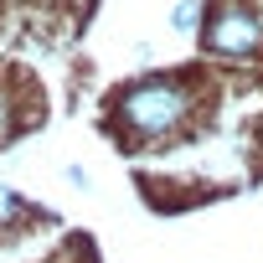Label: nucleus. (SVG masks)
I'll return each instance as SVG.
<instances>
[{"mask_svg": "<svg viewBox=\"0 0 263 263\" xmlns=\"http://www.w3.org/2000/svg\"><path fill=\"white\" fill-rule=\"evenodd\" d=\"M11 135H16V103H11L6 88H0V145H6Z\"/></svg>", "mask_w": 263, "mask_h": 263, "instance_id": "39448f33", "label": "nucleus"}, {"mask_svg": "<svg viewBox=\"0 0 263 263\" xmlns=\"http://www.w3.org/2000/svg\"><path fill=\"white\" fill-rule=\"evenodd\" d=\"M258 145H263V124H258Z\"/></svg>", "mask_w": 263, "mask_h": 263, "instance_id": "423d86ee", "label": "nucleus"}, {"mask_svg": "<svg viewBox=\"0 0 263 263\" xmlns=\"http://www.w3.org/2000/svg\"><path fill=\"white\" fill-rule=\"evenodd\" d=\"M196 21H201V6H196V0H181V6L171 11V26H176V31H196Z\"/></svg>", "mask_w": 263, "mask_h": 263, "instance_id": "20e7f679", "label": "nucleus"}, {"mask_svg": "<svg viewBox=\"0 0 263 263\" xmlns=\"http://www.w3.org/2000/svg\"><path fill=\"white\" fill-rule=\"evenodd\" d=\"M108 114H114V129L129 140V145H160V140H176L181 129L191 124L196 114V88L186 78H135L129 88H119L108 98Z\"/></svg>", "mask_w": 263, "mask_h": 263, "instance_id": "f257e3e1", "label": "nucleus"}, {"mask_svg": "<svg viewBox=\"0 0 263 263\" xmlns=\"http://www.w3.org/2000/svg\"><path fill=\"white\" fill-rule=\"evenodd\" d=\"M26 217V201H21V191H11L6 181H0V227H11V222H21Z\"/></svg>", "mask_w": 263, "mask_h": 263, "instance_id": "7ed1b4c3", "label": "nucleus"}, {"mask_svg": "<svg viewBox=\"0 0 263 263\" xmlns=\"http://www.w3.org/2000/svg\"><path fill=\"white\" fill-rule=\"evenodd\" d=\"M201 42L212 57H248L263 47V16L253 6H242V0H222L201 26Z\"/></svg>", "mask_w": 263, "mask_h": 263, "instance_id": "f03ea898", "label": "nucleus"}]
</instances>
